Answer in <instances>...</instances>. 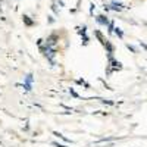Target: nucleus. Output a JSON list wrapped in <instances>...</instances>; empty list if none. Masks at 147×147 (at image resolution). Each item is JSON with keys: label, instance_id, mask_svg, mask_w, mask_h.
<instances>
[{"label": "nucleus", "instance_id": "nucleus-21", "mask_svg": "<svg viewBox=\"0 0 147 147\" xmlns=\"http://www.w3.org/2000/svg\"><path fill=\"white\" fill-rule=\"evenodd\" d=\"M103 9H105V12H109V10H112V9H110V5H105V6H103Z\"/></svg>", "mask_w": 147, "mask_h": 147}, {"label": "nucleus", "instance_id": "nucleus-22", "mask_svg": "<svg viewBox=\"0 0 147 147\" xmlns=\"http://www.w3.org/2000/svg\"><path fill=\"white\" fill-rule=\"evenodd\" d=\"M47 18H49V24H53L55 22V18L53 16H47Z\"/></svg>", "mask_w": 147, "mask_h": 147}, {"label": "nucleus", "instance_id": "nucleus-12", "mask_svg": "<svg viewBox=\"0 0 147 147\" xmlns=\"http://www.w3.org/2000/svg\"><path fill=\"white\" fill-rule=\"evenodd\" d=\"M81 38H82V44H84V46H87V44H88V41H90V37H88L87 34H85V35H81Z\"/></svg>", "mask_w": 147, "mask_h": 147}, {"label": "nucleus", "instance_id": "nucleus-1", "mask_svg": "<svg viewBox=\"0 0 147 147\" xmlns=\"http://www.w3.org/2000/svg\"><path fill=\"white\" fill-rule=\"evenodd\" d=\"M57 41H59V35H57V32H52V34L44 40V43H46L47 46H50V47H55Z\"/></svg>", "mask_w": 147, "mask_h": 147}, {"label": "nucleus", "instance_id": "nucleus-16", "mask_svg": "<svg viewBox=\"0 0 147 147\" xmlns=\"http://www.w3.org/2000/svg\"><path fill=\"white\" fill-rule=\"evenodd\" d=\"M127 49H128L131 53H137V49L134 47V46H131V44H127Z\"/></svg>", "mask_w": 147, "mask_h": 147}, {"label": "nucleus", "instance_id": "nucleus-11", "mask_svg": "<svg viewBox=\"0 0 147 147\" xmlns=\"http://www.w3.org/2000/svg\"><path fill=\"white\" fill-rule=\"evenodd\" d=\"M113 30H115V24H113V21H110L109 25H107V32L109 34H113Z\"/></svg>", "mask_w": 147, "mask_h": 147}, {"label": "nucleus", "instance_id": "nucleus-9", "mask_svg": "<svg viewBox=\"0 0 147 147\" xmlns=\"http://www.w3.org/2000/svg\"><path fill=\"white\" fill-rule=\"evenodd\" d=\"M77 32L80 35H85L87 34V25H82V27H77Z\"/></svg>", "mask_w": 147, "mask_h": 147}, {"label": "nucleus", "instance_id": "nucleus-19", "mask_svg": "<svg viewBox=\"0 0 147 147\" xmlns=\"http://www.w3.org/2000/svg\"><path fill=\"white\" fill-rule=\"evenodd\" d=\"M102 102H103V103H106V105H110V106L115 105V102H112V100H105V99H102Z\"/></svg>", "mask_w": 147, "mask_h": 147}, {"label": "nucleus", "instance_id": "nucleus-3", "mask_svg": "<svg viewBox=\"0 0 147 147\" xmlns=\"http://www.w3.org/2000/svg\"><path fill=\"white\" fill-rule=\"evenodd\" d=\"M96 21L100 24V25H103V27H107L109 25V18L106 16V15H99V16H96Z\"/></svg>", "mask_w": 147, "mask_h": 147}, {"label": "nucleus", "instance_id": "nucleus-18", "mask_svg": "<svg viewBox=\"0 0 147 147\" xmlns=\"http://www.w3.org/2000/svg\"><path fill=\"white\" fill-rule=\"evenodd\" d=\"M52 144H53L55 147H68V146H65V144H60V143H57V141H53Z\"/></svg>", "mask_w": 147, "mask_h": 147}, {"label": "nucleus", "instance_id": "nucleus-8", "mask_svg": "<svg viewBox=\"0 0 147 147\" xmlns=\"http://www.w3.org/2000/svg\"><path fill=\"white\" fill-rule=\"evenodd\" d=\"M113 34H115V35H118V38H119V40H122V38H124V32H122V30H121L119 27H115V30H113Z\"/></svg>", "mask_w": 147, "mask_h": 147}, {"label": "nucleus", "instance_id": "nucleus-4", "mask_svg": "<svg viewBox=\"0 0 147 147\" xmlns=\"http://www.w3.org/2000/svg\"><path fill=\"white\" fill-rule=\"evenodd\" d=\"M94 35L97 37V40L100 41V44H102V46L105 47V44H106V41H107V40L105 38V35H103V34H102V32H100L99 30H96V31H94Z\"/></svg>", "mask_w": 147, "mask_h": 147}, {"label": "nucleus", "instance_id": "nucleus-5", "mask_svg": "<svg viewBox=\"0 0 147 147\" xmlns=\"http://www.w3.org/2000/svg\"><path fill=\"white\" fill-rule=\"evenodd\" d=\"M105 49H106V53H107V55H113V53H115V47H113V44L110 43L109 40L106 41V44H105Z\"/></svg>", "mask_w": 147, "mask_h": 147}, {"label": "nucleus", "instance_id": "nucleus-6", "mask_svg": "<svg viewBox=\"0 0 147 147\" xmlns=\"http://www.w3.org/2000/svg\"><path fill=\"white\" fill-rule=\"evenodd\" d=\"M22 21H24V24H25L27 27H32V25H34V21H32L28 15H22Z\"/></svg>", "mask_w": 147, "mask_h": 147}, {"label": "nucleus", "instance_id": "nucleus-20", "mask_svg": "<svg viewBox=\"0 0 147 147\" xmlns=\"http://www.w3.org/2000/svg\"><path fill=\"white\" fill-rule=\"evenodd\" d=\"M94 9H96V5H94V3H91V5H90V15H93Z\"/></svg>", "mask_w": 147, "mask_h": 147}, {"label": "nucleus", "instance_id": "nucleus-13", "mask_svg": "<svg viewBox=\"0 0 147 147\" xmlns=\"http://www.w3.org/2000/svg\"><path fill=\"white\" fill-rule=\"evenodd\" d=\"M22 87L25 88V91H31V90H32V84H28V82H24V84H22Z\"/></svg>", "mask_w": 147, "mask_h": 147}, {"label": "nucleus", "instance_id": "nucleus-2", "mask_svg": "<svg viewBox=\"0 0 147 147\" xmlns=\"http://www.w3.org/2000/svg\"><path fill=\"white\" fill-rule=\"evenodd\" d=\"M124 7H128V6H125L122 2H115V0H113V2H110V9L115 10V12H122Z\"/></svg>", "mask_w": 147, "mask_h": 147}, {"label": "nucleus", "instance_id": "nucleus-24", "mask_svg": "<svg viewBox=\"0 0 147 147\" xmlns=\"http://www.w3.org/2000/svg\"><path fill=\"white\" fill-rule=\"evenodd\" d=\"M140 44H141V47H143V49H146V50H147V44H144V43H140Z\"/></svg>", "mask_w": 147, "mask_h": 147}, {"label": "nucleus", "instance_id": "nucleus-7", "mask_svg": "<svg viewBox=\"0 0 147 147\" xmlns=\"http://www.w3.org/2000/svg\"><path fill=\"white\" fill-rule=\"evenodd\" d=\"M53 136H55V137H57V138H60V140H63L65 143H72L69 138H66L65 136H62V134H60V132H57V131H53Z\"/></svg>", "mask_w": 147, "mask_h": 147}, {"label": "nucleus", "instance_id": "nucleus-14", "mask_svg": "<svg viewBox=\"0 0 147 147\" xmlns=\"http://www.w3.org/2000/svg\"><path fill=\"white\" fill-rule=\"evenodd\" d=\"M77 82H78V84H81V85H84L85 88H90V84H88V82H85V81H84L82 78H81V80H78Z\"/></svg>", "mask_w": 147, "mask_h": 147}, {"label": "nucleus", "instance_id": "nucleus-17", "mask_svg": "<svg viewBox=\"0 0 147 147\" xmlns=\"http://www.w3.org/2000/svg\"><path fill=\"white\" fill-rule=\"evenodd\" d=\"M50 7H52V10H53V13H55V15H59V10H57V7H56V5H52Z\"/></svg>", "mask_w": 147, "mask_h": 147}, {"label": "nucleus", "instance_id": "nucleus-10", "mask_svg": "<svg viewBox=\"0 0 147 147\" xmlns=\"http://www.w3.org/2000/svg\"><path fill=\"white\" fill-rule=\"evenodd\" d=\"M32 81H34V75L30 72V74H27V77H25V81L24 82H28V84H32Z\"/></svg>", "mask_w": 147, "mask_h": 147}, {"label": "nucleus", "instance_id": "nucleus-15", "mask_svg": "<svg viewBox=\"0 0 147 147\" xmlns=\"http://www.w3.org/2000/svg\"><path fill=\"white\" fill-rule=\"evenodd\" d=\"M69 93H71V96L75 97V99H80V94H78L75 90H74V88H69Z\"/></svg>", "mask_w": 147, "mask_h": 147}, {"label": "nucleus", "instance_id": "nucleus-23", "mask_svg": "<svg viewBox=\"0 0 147 147\" xmlns=\"http://www.w3.org/2000/svg\"><path fill=\"white\" fill-rule=\"evenodd\" d=\"M43 41H44L43 38H38V40H37V46H41V44H43Z\"/></svg>", "mask_w": 147, "mask_h": 147}]
</instances>
